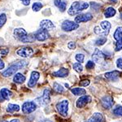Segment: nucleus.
<instances>
[{
  "mask_svg": "<svg viewBox=\"0 0 122 122\" xmlns=\"http://www.w3.org/2000/svg\"><path fill=\"white\" fill-rule=\"evenodd\" d=\"M2 122H20V120H18V119H14V120H11V121H2Z\"/></svg>",
  "mask_w": 122,
  "mask_h": 122,
  "instance_id": "obj_42",
  "label": "nucleus"
},
{
  "mask_svg": "<svg viewBox=\"0 0 122 122\" xmlns=\"http://www.w3.org/2000/svg\"><path fill=\"white\" fill-rule=\"evenodd\" d=\"M40 27H41V29H44V30H46V31L53 30V29L56 28L55 25L52 23L51 20H42L40 22Z\"/></svg>",
  "mask_w": 122,
  "mask_h": 122,
  "instance_id": "obj_16",
  "label": "nucleus"
},
{
  "mask_svg": "<svg viewBox=\"0 0 122 122\" xmlns=\"http://www.w3.org/2000/svg\"><path fill=\"white\" fill-rule=\"evenodd\" d=\"M20 107L19 105L17 104H12V103H9L7 105V112L9 113H13V112H19Z\"/></svg>",
  "mask_w": 122,
  "mask_h": 122,
  "instance_id": "obj_24",
  "label": "nucleus"
},
{
  "mask_svg": "<svg viewBox=\"0 0 122 122\" xmlns=\"http://www.w3.org/2000/svg\"><path fill=\"white\" fill-rule=\"evenodd\" d=\"M51 99H50V90L48 89L44 90L43 91V94L41 97L37 98L35 99V103H37L38 104L41 106H45L47 105L48 103H50Z\"/></svg>",
  "mask_w": 122,
  "mask_h": 122,
  "instance_id": "obj_6",
  "label": "nucleus"
},
{
  "mask_svg": "<svg viewBox=\"0 0 122 122\" xmlns=\"http://www.w3.org/2000/svg\"><path fill=\"white\" fill-rule=\"evenodd\" d=\"M105 56L99 49L96 48L94 50V51L93 53V56H92V60H93L94 63H98V64H102L103 61L104 60Z\"/></svg>",
  "mask_w": 122,
  "mask_h": 122,
  "instance_id": "obj_10",
  "label": "nucleus"
},
{
  "mask_svg": "<svg viewBox=\"0 0 122 122\" xmlns=\"http://www.w3.org/2000/svg\"><path fill=\"white\" fill-rule=\"evenodd\" d=\"M122 49V38L120 39V40H118L117 43H116V51H121Z\"/></svg>",
  "mask_w": 122,
  "mask_h": 122,
  "instance_id": "obj_33",
  "label": "nucleus"
},
{
  "mask_svg": "<svg viewBox=\"0 0 122 122\" xmlns=\"http://www.w3.org/2000/svg\"><path fill=\"white\" fill-rule=\"evenodd\" d=\"M75 59H76V61L80 62V64H81V63H83V61H84L85 56L83 54H76V56H75Z\"/></svg>",
  "mask_w": 122,
  "mask_h": 122,
  "instance_id": "obj_34",
  "label": "nucleus"
},
{
  "mask_svg": "<svg viewBox=\"0 0 122 122\" xmlns=\"http://www.w3.org/2000/svg\"><path fill=\"white\" fill-rule=\"evenodd\" d=\"M25 79H26V77H25L22 73L18 72V73L15 74L13 81H14V82H15V83H17V84H22L25 81Z\"/></svg>",
  "mask_w": 122,
  "mask_h": 122,
  "instance_id": "obj_22",
  "label": "nucleus"
},
{
  "mask_svg": "<svg viewBox=\"0 0 122 122\" xmlns=\"http://www.w3.org/2000/svg\"><path fill=\"white\" fill-rule=\"evenodd\" d=\"M56 109L60 116L64 117H67L68 111V100H63V101L59 102L56 104Z\"/></svg>",
  "mask_w": 122,
  "mask_h": 122,
  "instance_id": "obj_5",
  "label": "nucleus"
},
{
  "mask_svg": "<svg viewBox=\"0 0 122 122\" xmlns=\"http://www.w3.org/2000/svg\"><path fill=\"white\" fill-rule=\"evenodd\" d=\"M113 114L117 117H122V106H117L114 108Z\"/></svg>",
  "mask_w": 122,
  "mask_h": 122,
  "instance_id": "obj_29",
  "label": "nucleus"
},
{
  "mask_svg": "<svg viewBox=\"0 0 122 122\" xmlns=\"http://www.w3.org/2000/svg\"><path fill=\"white\" fill-rule=\"evenodd\" d=\"M27 64H28V63H27L26 61H19V62L15 63V64L8 67L7 69L3 71V72H2V76H4V77H9V76L14 75L19 69H20V68H24L25 66H26Z\"/></svg>",
  "mask_w": 122,
  "mask_h": 122,
  "instance_id": "obj_2",
  "label": "nucleus"
},
{
  "mask_svg": "<svg viewBox=\"0 0 122 122\" xmlns=\"http://www.w3.org/2000/svg\"><path fill=\"white\" fill-rule=\"evenodd\" d=\"M68 69H67L65 68H60V69L56 72H55L53 73V75L57 77H65L68 75Z\"/></svg>",
  "mask_w": 122,
  "mask_h": 122,
  "instance_id": "obj_19",
  "label": "nucleus"
},
{
  "mask_svg": "<svg viewBox=\"0 0 122 122\" xmlns=\"http://www.w3.org/2000/svg\"><path fill=\"white\" fill-rule=\"evenodd\" d=\"M49 36H50V34H49L48 31L44 30V29H39L38 31H37L36 33L34 34L35 38H36L38 41H39V42L46 41L47 38H49Z\"/></svg>",
  "mask_w": 122,
  "mask_h": 122,
  "instance_id": "obj_12",
  "label": "nucleus"
},
{
  "mask_svg": "<svg viewBox=\"0 0 122 122\" xmlns=\"http://www.w3.org/2000/svg\"><path fill=\"white\" fill-rule=\"evenodd\" d=\"M108 1H110V2H112V3H117V0H108Z\"/></svg>",
  "mask_w": 122,
  "mask_h": 122,
  "instance_id": "obj_44",
  "label": "nucleus"
},
{
  "mask_svg": "<svg viewBox=\"0 0 122 122\" xmlns=\"http://www.w3.org/2000/svg\"><path fill=\"white\" fill-rule=\"evenodd\" d=\"M20 2L22 3V4H23V5H25V6H29V4H30L31 0H20Z\"/></svg>",
  "mask_w": 122,
  "mask_h": 122,
  "instance_id": "obj_40",
  "label": "nucleus"
},
{
  "mask_svg": "<svg viewBox=\"0 0 122 122\" xmlns=\"http://www.w3.org/2000/svg\"><path fill=\"white\" fill-rule=\"evenodd\" d=\"M100 26H101L102 29L99 28V26L94 27V33H95L96 34L99 35V36H102V37L107 36L112 27V25L110 24V22L106 21V20L102 21V22L100 23Z\"/></svg>",
  "mask_w": 122,
  "mask_h": 122,
  "instance_id": "obj_4",
  "label": "nucleus"
},
{
  "mask_svg": "<svg viewBox=\"0 0 122 122\" xmlns=\"http://www.w3.org/2000/svg\"><path fill=\"white\" fill-rule=\"evenodd\" d=\"M114 38L117 41L120 40L122 38V27H118V28L116 29L115 33H114Z\"/></svg>",
  "mask_w": 122,
  "mask_h": 122,
  "instance_id": "obj_26",
  "label": "nucleus"
},
{
  "mask_svg": "<svg viewBox=\"0 0 122 122\" xmlns=\"http://www.w3.org/2000/svg\"><path fill=\"white\" fill-rule=\"evenodd\" d=\"M93 19V15L91 13H83V14H79L77 15V16L75 17V23L79 24V23H83V22H87Z\"/></svg>",
  "mask_w": 122,
  "mask_h": 122,
  "instance_id": "obj_11",
  "label": "nucleus"
},
{
  "mask_svg": "<svg viewBox=\"0 0 122 122\" xmlns=\"http://www.w3.org/2000/svg\"><path fill=\"white\" fill-rule=\"evenodd\" d=\"M68 47L71 50H73V49L76 48V43L74 42H69L68 44Z\"/></svg>",
  "mask_w": 122,
  "mask_h": 122,
  "instance_id": "obj_37",
  "label": "nucleus"
},
{
  "mask_svg": "<svg viewBox=\"0 0 122 122\" xmlns=\"http://www.w3.org/2000/svg\"><path fill=\"white\" fill-rule=\"evenodd\" d=\"M106 42H107L106 37H99V38L96 39L95 44L97 45V46H103V44H105Z\"/></svg>",
  "mask_w": 122,
  "mask_h": 122,
  "instance_id": "obj_28",
  "label": "nucleus"
},
{
  "mask_svg": "<svg viewBox=\"0 0 122 122\" xmlns=\"http://www.w3.org/2000/svg\"><path fill=\"white\" fill-rule=\"evenodd\" d=\"M4 67H5V64H4V62H3V61L2 60V59L0 58V70L3 69V68H4Z\"/></svg>",
  "mask_w": 122,
  "mask_h": 122,
  "instance_id": "obj_41",
  "label": "nucleus"
},
{
  "mask_svg": "<svg viewBox=\"0 0 122 122\" xmlns=\"http://www.w3.org/2000/svg\"><path fill=\"white\" fill-rule=\"evenodd\" d=\"M73 69L76 71V72H81L82 71H83V66L81 65V64H80V63H75V64H73Z\"/></svg>",
  "mask_w": 122,
  "mask_h": 122,
  "instance_id": "obj_30",
  "label": "nucleus"
},
{
  "mask_svg": "<svg viewBox=\"0 0 122 122\" xmlns=\"http://www.w3.org/2000/svg\"><path fill=\"white\" fill-rule=\"evenodd\" d=\"M103 120V115L100 112H95L90 117L89 119L85 122H102Z\"/></svg>",
  "mask_w": 122,
  "mask_h": 122,
  "instance_id": "obj_18",
  "label": "nucleus"
},
{
  "mask_svg": "<svg viewBox=\"0 0 122 122\" xmlns=\"http://www.w3.org/2000/svg\"><path fill=\"white\" fill-rule=\"evenodd\" d=\"M16 54L19 56L22 57V58H29L33 56V50L29 46H25L22 48H20L19 50H17Z\"/></svg>",
  "mask_w": 122,
  "mask_h": 122,
  "instance_id": "obj_9",
  "label": "nucleus"
},
{
  "mask_svg": "<svg viewBox=\"0 0 122 122\" xmlns=\"http://www.w3.org/2000/svg\"><path fill=\"white\" fill-rule=\"evenodd\" d=\"M90 85V80L86 79V80H82L80 81V86H84V87H86Z\"/></svg>",
  "mask_w": 122,
  "mask_h": 122,
  "instance_id": "obj_35",
  "label": "nucleus"
},
{
  "mask_svg": "<svg viewBox=\"0 0 122 122\" xmlns=\"http://www.w3.org/2000/svg\"><path fill=\"white\" fill-rule=\"evenodd\" d=\"M121 19L122 20V12L121 13Z\"/></svg>",
  "mask_w": 122,
  "mask_h": 122,
  "instance_id": "obj_45",
  "label": "nucleus"
},
{
  "mask_svg": "<svg viewBox=\"0 0 122 122\" xmlns=\"http://www.w3.org/2000/svg\"><path fill=\"white\" fill-rule=\"evenodd\" d=\"M54 3H55V5L60 9V11H62V12H64L66 10V7H67L66 2L63 1V0H54Z\"/></svg>",
  "mask_w": 122,
  "mask_h": 122,
  "instance_id": "obj_20",
  "label": "nucleus"
},
{
  "mask_svg": "<svg viewBox=\"0 0 122 122\" xmlns=\"http://www.w3.org/2000/svg\"><path fill=\"white\" fill-rule=\"evenodd\" d=\"M9 52V50L8 49H2L0 50V54H2L3 56H7Z\"/></svg>",
  "mask_w": 122,
  "mask_h": 122,
  "instance_id": "obj_39",
  "label": "nucleus"
},
{
  "mask_svg": "<svg viewBox=\"0 0 122 122\" xmlns=\"http://www.w3.org/2000/svg\"><path fill=\"white\" fill-rule=\"evenodd\" d=\"M101 103H102V106H103L105 109H109V108H111L113 106L114 101L111 96L107 95V96H104L103 98H102Z\"/></svg>",
  "mask_w": 122,
  "mask_h": 122,
  "instance_id": "obj_15",
  "label": "nucleus"
},
{
  "mask_svg": "<svg viewBox=\"0 0 122 122\" xmlns=\"http://www.w3.org/2000/svg\"><path fill=\"white\" fill-rule=\"evenodd\" d=\"M0 94H1L2 98H3L4 100H9L10 97L12 95V93H11V90H9L7 88H3V89L1 90L0 91Z\"/></svg>",
  "mask_w": 122,
  "mask_h": 122,
  "instance_id": "obj_21",
  "label": "nucleus"
},
{
  "mask_svg": "<svg viewBox=\"0 0 122 122\" xmlns=\"http://www.w3.org/2000/svg\"><path fill=\"white\" fill-rule=\"evenodd\" d=\"M53 87H54V90H56L58 93H64V89L61 85H60L57 82H55L54 85H53Z\"/></svg>",
  "mask_w": 122,
  "mask_h": 122,
  "instance_id": "obj_27",
  "label": "nucleus"
},
{
  "mask_svg": "<svg viewBox=\"0 0 122 122\" xmlns=\"http://www.w3.org/2000/svg\"><path fill=\"white\" fill-rule=\"evenodd\" d=\"M86 67V68H88V69H92V68H94V63L91 60L88 61Z\"/></svg>",
  "mask_w": 122,
  "mask_h": 122,
  "instance_id": "obj_36",
  "label": "nucleus"
},
{
  "mask_svg": "<svg viewBox=\"0 0 122 122\" xmlns=\"http://www.w3.org/2000/svg\"><path fill=\"white\" fill-rule=\"evenodd\" d=\"M91 102V97L89 95H84V96H81V98L77 99L76 103V107L78 108H82L84 107L85 106H86L88 103Z\"/></svg>",
  "mask_w": 122,
  "mask_h": 122,
  "instance_id": "obj_13",
  "label": "nucleus"
},
{
  "mask_svg": "<svg viewBox=\"0 0 122 122\" xmlns=\"http://www.w3.org/2000/svg\"><path fill=\"white\" fill-rule=\"evenodd\" d=\"M117 66L118 68H121L122 69V57L121 58H119L117 60Z\"/></svg>",
  "mask_w": 122,
  "mask_h": 122,
  "instance_id": "obj_38",
  "label": "nucleus"
},
{
  "mask_svg": "<svg viewBox=\"0 0 122 122\" xmlns=\"http://www.w3.org/2000/svg\"><path fill=\"white\" fill-rule=\"evenodd\" d=\"M37 109V104L35 102L33 101H27L24 103L22 105V112L25 114H30L36 111Z\"/></svg>",
  "mask_w": 122,
  "mask_h": 122,
  "instance_id": "obj_8",
  "label": "nucleus"
},
{
  "mask_svg": "<svg viewBox=\"0 0 122 122\" xmlns=\"http://www.w3.org/2000/svg\"><path fill=\"white\" fill-rule=\"evenodd\" d=\"M61 28L65 32H70V31L76 30L79 28V25L73 21L71 20H64L61 25Z\"/></svg>",
  "mask_w": 122,
  "mask_h": 122,
  "instance_id": "obj_7",
  "label": "nucleus"
},
{
  "mask_svg": "<svg viewBox=\"0 0 122 122\" xmlns=\"http://www.w3.org/2000/svg\"><path fill=\"white\" fill-rule=\"evenodd\" d=\"M39 77H40V73H39L38 72H37V71H33L30 76V79H29L28 82L29 87V88L34 87V86L37 84V82H38Z\"/></svg>",
  "mask_w": 122,
  "mask_h": 122,
  "instance_id": "obj_14",
  "label": "nucleus"
},
{
  "mask_svg": "<svg viewBox=\"0 0 122 122\" xmlns=\"http://www.w3.org/2000/svg\"><path fill=\"white\" fill-rule=\"evenodd\" d=\"M14 37L20 42L23 43L33 42L35 40V37L33 34H28V33L23 28H17L14 30Z\"/></svg>",
  "mask_w": 122,
  "mask_h": 122,
  "instance_id": "obj_1",
  "label": "nucleus"
},
{
  "mask_svg": "<svg viewBox=\"0 0 122 122\" xmlns=\"http://www.w3.org/2000/svg\"><path fill=\"white\" fill-rule=\"evenodd\" d=\"M42 7V3H39V2H36L34 3L32 6V9L33 10V11H39Z\"/></svg>",
  "mask_w": 122,
  "mask_h": 122,
  "instance_id": "obj_31",
  "label": "nucleus"
},
{
  "mask_svg": "<svg viewBox=\"0 0 122 122\" xmlns=\"http://www.w3.org/2000/svg\"><path fill=\"white\" fill-rule=\"evenodd\" d=\"M41 122H52V121H49V120H43V121H42Z\"/></svg>",
  "mask_w": 122,
  "mask_h": 122,
  "instance_id": "obj_43",
  "label": "nucleus"
},
{
  "mask_svg": "<svg viewBox=\"0 0 122 122\" xmlns=\"http://www.w3.org/2000/svg\"><path fill=\"white\" fill-rule=\"evenodd\" d=\"M117 11H116L115 8H113L112 7H109L106 9L105 12H104V15H105L106 18H110V17H112L116 15Z\"/></svg>",
  "mask_w": 122,
  "mask_h": 122,
  "instance_id": "obj_25",
  "label": "nucleus"
},
{
  "mask_svg": "<svg viewBox=\"0 0 122 122\" xmlns=\"http://www.w3.org/2000/svg\"><path fill=\"white\" fill-rule=\"evenodd\" d=\"M90 4L86 2H74L71 5L69 9L68 10V13L70 15H74L76 14H78L81 11L87 9L89 7Z\"/></svg>",
  "mask_w": 122,
  "mask_h": 122,
  "instance_id": "obj_3",
  "label": "nucleus"
},
{
  "mask_svg": "<svg viewBox=\"0 0 122 122\" xmlns=\"http://www.w3.org/2000/svg\"><path fill=\"white\" fill-rule=\"evenodd\" d=\"M71 92H72L74 95H77V96H82L86 94V90L83 89V88H79V87L72 88V89H71Z\"/></svg>",
  "mask_w": 122,
  "mask_h": 122,
  "instance_id": "obj_23",
  "label": "nucleus"
},
{
  "mask_svg": "<svg viewBox=\"0 0 122 122\" xmlns=\"http://www.w3.org/2000/svg\"><path fill=\"white\" fill-rule=\"evenodd\" d=\"M6 21H7V15H6L5 13L0 14V29L5 25Z\"/></svg>",
  "mask_w": 122,
  "mask_h": 122,
  "instance_id": "obj_32",
  "label": "nucleus"
},
{
  "mask_svg": "<svg viewBox=\"0 0 122 122\" xmlns=\"http://www.w3.org/2000/svg\"><path fill=\"white\" fill-rule=\"evenodd\" d=\"M121 74V73L119 71L114 70V71H112V72H106L104 76H105V78H107V79L109 81H117L118 78H119Z\"/></svg>",
  "mask_w": 122,
  "mask_h": 122,
  "instance_id": "obj_17",
  "label": "nucleus"
}]
</instances>
